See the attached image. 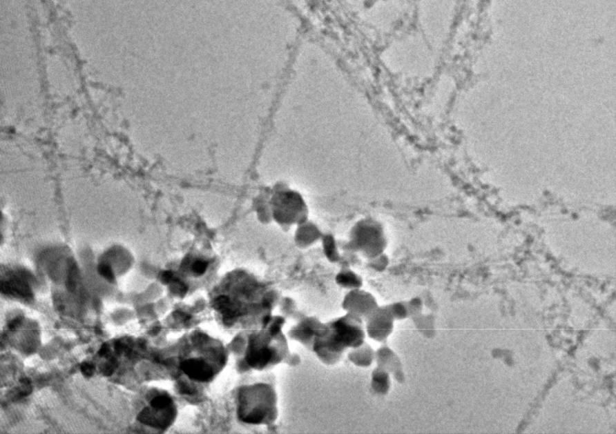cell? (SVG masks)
Returning a JSON list of instances; mask_svg holds the SVG:
<instances>
[{
  "mask_svg": "<svg viewBox=\"0 0 616 434\" xmlns=\"http://www.w3.org/2000/svg\"><path fill=\"white\" fill-rule=\"evenodd\" d=\"M81 372L84 373V375L91 376L92 373H94V368L88 363H84L83 366H81Z\"/></svg>",
  "mask_w": 616,
  "mask_h": 434,
  "instance_id": "18",
  "label": "cell"
},
{
  "mask_svg": "<svg viewBox=\"0 0 616 434\" xmlns=\"http://www.w3.org/2000/svg\"><path fill=\"white\" fill-rule=\"evenodd\" d=\"M336 283L339 287L352 290L362 288L363 280L361 276L350 268H343L336 276Z\"/></svg>",
  "mask_w": 616,
  "mask_h": 434,
  "instance_id": "13",
  "label": "cell"
},
{
  "mask_svg": "<svg viewBox=\"0 0 616 434\" xmlns=\"http://www.w3.org/2000/svg\"><path fill=\"white\" fill-rule=\"evenodd\" d=\"M99 272L100 273V275L105 277L106 279H107L110 282H111L114 279L113 273V272H111V270L109 266H107L106 265L100 266L99 267Z\"/></svg>",
  "mask_w": 616,
  "mask_h": 434,
  "instance_id": "17",
  "label": "cell"
},
{
  "mask_svg": "<svg viewBox=\"0 0 616 434\" xmlns=\"http://www.w3.org/2000/svg\"><path fill=\"white\" fill-rule=\"evenodd\" d=\"M365 321L352 313L323 324L311 351L327 366L337 364L349 350L365 342Z\"/></svg>",
  "mask_w": 616,
  "mask_h": 434,
  "instance_id": "2",
  "label": "cell"
},
{
  "mask_svg": "<svg viewBox=\"0 0 616 434\" xmlns=\"http://www.w3.org/2000/svg\"><path fill=\"white\" fill-rule=\"evenodd\" d=\"M278 292L244 270L226 274L211 291L210 306L227 328H258L272 317Z\"/></svg>",
  "mask_w": 616,
  "mask_h": 434,
  "instance_id": "1",
  "label": "cell"
},
{
  "mask_svg": "<svg viewBox=\"0 0 616 434\" xmlns=\"http://www.w3.org/2000/svg\"><path fill=\"white\" fill-rule=\"evenodd\" d=\"M377 366L383 367L388 371L391 375L398 383L403 384L405 382L402 362L395 351L389 348L387 344H383L376 351V361Z\"/></svg>",
  "mask_w": 616,
  "mask_h": 434,
  "instance_id": "10",
  "label": "cell"
},
{
  "mask_svg": "<svg viewBox=\"0 0 616 434\" xmlns=\"http://www.w3.org/2000/svg\"><path fill=\"white\" fill-rule=\"evenodd\" d=\"M385 246V237L380 230L374 227L358 228L350 242L352 251L360 252L369 259L383 254Z\"/></svg>",
  "mask_w": 616,
  "mask_h": 434,
  "instance_id": "6",
  "label": "cell"
},
{
  "mask_svg": "<svg viewBox=\"0 0 616 434\" xmlns=\"http://www.w3.org/2000/svg\"><path fill=\"white\" fill-rule=\"evenodd\" d=\"M284 317H272L251 333L244 347L242 365L249 369L266 371L285 362L291 353L283 333Z\"/></svg>",
  "mask_w": 616,
  "mask_h": 434,
  "instance_id": "3",
  "label": "cell"
},
{
  "mask_svg": "<svg viewBox=\"0 0 616 434\" xmlns=\"http://www.w3.org/2000/svg\"><path fill=\"white\" fill-rule=\"evenodd\" d=\"M323 322L316 317H304L298 324L293 326L289 332V337L293 340L298 341L304 346L313 347L315 337L320 330Z\"/></svg>",
  "mask_w": 616,
  "mask_h": 434,
  "instance_id": "9",
  "label": "cell"
},
{
  "mask_svg": "<svg viewBox=\"0 0 616 434\" xmlns=\"http://www.w3.org/2000/svg\"><path fill=\"white\" fill-rule=\"evenodd\" d=\"M193 344L195 353L181 362V370L195 383L211 384L227 364L228 348L220 340L204 333H196Z\"/></svg>",
  "mask_w": 616,
  "mask_h": 434,
  "instance_id": "4",
  "label": "cell"
},
{
  "mask_svg": "<svg viewBox=\"0 0 616 434\" xmlns=\"http://www.w3.org/2000/svg\"><path fill=\"white\" fill-rule=\"evenodd\" d=\"M389 313H391L395 321H403L410 317V310H408L407 302H396L387 305Z\"/></svg>",
  "mask_w": 616,
  "mask_h": 434,
  "instance_id": "14",
  "label": "cell"
},
{
  "mask_svg": "<svg viewBox=\"0 0 616 434\" xmlns=\"http://www.w3.org/2000/svg\"><path fill=\"white\" fill-rule=\"evenodd\" d=\"M392 388V375L388 371L377 366L371 375V388L374 394L387 395Z\"/></svg>",
  "mask_w": 616,
  "mask_h": 434,
  "instance_id": "12",
  "label": "cell"
},
{
  "mask_svg": "<svg viewBox=\"0 0 616 434\" xmlns=\"http://www.w3.org/2000/svg\"><path fill=\"white\" fill-rule=\"evenodd\" d=\"M395 319L389 313L387 306L377 308L368 317L365 319L366 335L376 342L385 344L394 330Z\"/></svg>",
  "mask_w": 616,
  "mask_h": 434,
  "instance_id": "7",
  "label": "cell"
},
{
  "mask_svg": "<svg viewBox=\"0 0 616 434\" xmlns=\"http://www.w3.org/2000/svg\"><path fill=\"white\" fill-rule=\"evenodd\" d=\"M347 353L348 361L361 368H368L376 361V351L366 342L351 348Z\"/></svg>",
  "mask_w": 616,
  "mask_h": 434,
  "instance_id": "11",
  "label": "cell"
},
{
  "mask_svg": "<svg viewBox=\"0 0 616 434\" xmlns=\"http://www.w3.org/2000/svg\"><path fill=\"white\" fill-rule=\"evenodd\" d=\"M389 265V259L384 253L378 257L369 259V266L371 269L377 273L384 272Z\"/></svg>",
  "mask_w": 616,
  "mask_h": 434,
  "instance_id": "15",
  "label": "cell"
},
{
  "mask_svg": "<svg viewBox=\"0 0 616 434\" xmlns=\"http://www.w3.org/2000/svg\"><path fill=\"white\" fill-rule=\"evenodd\" d=\"M341 307L346 313L357 315L365 319L372 314L378 307L376 297L362 288L349 290L344 296Z\"/></svg>",
  "mask_w": 616,
  "mask_h": 434,
  "instance_id": "8",
  "label": "cell"
},
{
  "mask_svg": "<svg viewBox=\"0 0 616 434\" xmlns=\"http://www.w3.org/2000/svg\"><path fill=\"white\" fill-rule=\"evenodd\" d=\"M236 415L240 422L251 426H269L276 422L278 395L272 384H246L236 394Z\"/></svg>",
  "mask_w": 616,
  "mask_h": 434,
  "instance_id": "5",
  "label": "cell"
},
{
  "mask_svg": "<svg viewBox=\"0 0 616 434\" xmlns=\"http://www.w3.org/2000/svg\"><path fill=\"white\" fill-rule=\"evenodd\" d=\"M408 310H410V315L411 317L418 316L421 314L422 310V302L421 299L418 298H413L407 302Z\"/></svg>",
  "mask_w": 616,
  "mask_h": 434,
  "instance_id": "16",
  "label": "cell"
}]
</instances>
